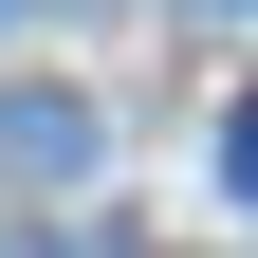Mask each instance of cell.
Masks as SVG:
<instances>
[]
</instances>
